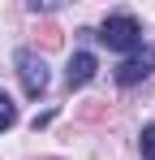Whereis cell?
<instances>
[{
    "mask_svg": "<svg viewBox=\"0 0 155 160\" xmlns=\"http://www.w3.org/2000/svg\"><path fill=\"white\" fill-rule=\"evenodd\" d=\"M99 43H108L112 52H138L142 48V26H138V18H129V13H116V18H108L95 35Z\"/></svg>",
    "mask_w": 155,
    "mask_h": 160,
    "instance_id": "1",
    "label": "cell"
},
{
    "mask_svg": "<svg viewBox=\"0 0 155 160\" xmlns=\"http://www.w3.org/2000/svg\"><path fill=\"white\" fill-rule=\"evenodd\" d=\"M13 121H17V104H13V100L0 91V130H9Z\"/></svg>",
    "mask_w": 155,
    "mask_h": 160,
    "instance_id": "5",
    "label": "cell"
},
{
    "mask_svg": "<svg viewBox=\"0 0 155 160\" xmlns=\"http://www.w3.org/2000/svg\"><path fill=\"white\" fill-rule=\"evenodd\" d=\"M17 74H22V87H26V95H30V100H39V95L48 91V65L30 52V48L17 52Z\"/></svg>",
    "mask_w": 155,
    "mask_h": 160,
    "instance_id": "2",
    "label": "cell"
},
{
    "mask_svg": "<svg viewBox=\"0 0 155 160\" xmlns=\"http://www.w3.org/2000/svg\"><path fill=\"white\" fill-rule=\"evenodd\" d=\"M95 69H99V61H95L91 52H73V56H69V69H65V82H69V91L86 87V82L95 78Z\"/></svg>",
    "mask_w": 155,
    "mask_h": 160,
    "instance_id": "4",
    "label": "cell"
},
{
    "mask_svg": "<svg viewBox=\"0 0 155 160\" xmlns=\"http://www.w3.org/2000/svg\"><path fill=\"white\" fill-rule=\"evenodd\" d=\"M142 160H155V126L142 130Z\"/></svg>",
    "mask_w": 155,
    "mask_h": 160,
    "instance_id": "6",
    "label": "cell"
},
{
    "mask_svg": "<svg viewBox=\"0 0 155 160\" xmlns=\"http://www.w3.org/2000/svg\"><path fill=\"white\" fill-rule=\"evenodd\" d=\"M151 74H155V48H138V52H129L116 65V82L121 87H134V82L151 78Z\"/></svg>",
    "mask_w": 155,
    "mask_h": 160,
    "instance_id": "3",
    "label": "cell"
}]
</instances>
